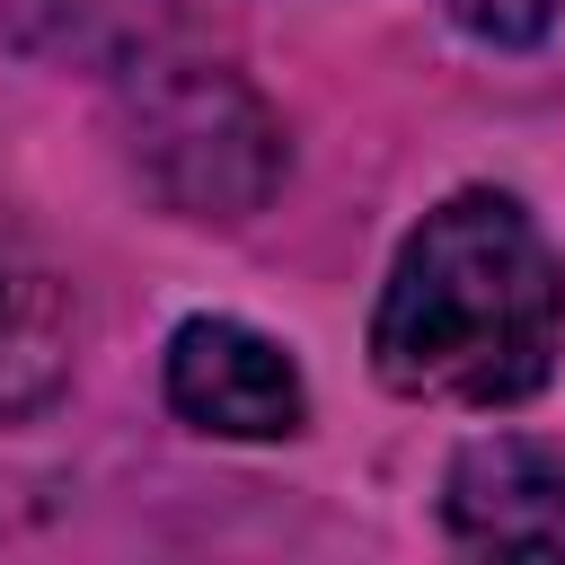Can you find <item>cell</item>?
Returning a JSON list of instances; mask_svg holds the SVG:
<instances>
[{
  "mask_svg": "<svg viewBox=\"0 0 565 565\" xmlns=\"http://www.w3.org/2000/svg\"><path fill=\"white\" fill-rule=\"evenodd\" d=\"M556 335L565 265L547 230L512 194L468 185L397 247L371 309V371L433 406H521L547 388Z\"/></svg>",
  "mask_w": 565,
  "mask_h": 565,
  "instance_id": "1",
  "label": "cell"
},
{
  "mask_svg": "<svg viewBox=\"0 0 565 565\" xmlns=\"http://www.w3.org/2000/svg\"><path fill=\"white\" fill-rule=\"evenodd\" d=\"M132 168L185 221H247L282 185V124L221 62H132Z\"/></svg>",
  "mask_w": 565,
  "mask_h": 565,
  "instance_id": "2",
  "label": "cell"
},
{
  "mask_svg": "<svg viewBox=\"0 0 565 565\" xmlns=\"http://www.w3.org/2000/svg\"><path fill=\"white\" fill-rule=\"evenodd\" d=\"M168 406L221 441H291L309 424L300 362L247 318H185L168 335Z\"/></svg>",
  "mask_w": 565,
  "mask_h": 565,
  "instance_id": "3",
  "label": "cell"
},
{
  "mask_svg": "<svg viewBox=\"0 0 565 565\" xmlns=\"http://www.w3.org/2000/svg\"><path fill=\"white\" fill-rule=\"evenodd\" d=\"M441 521L486 556H565V450L530 433H477L441 477Z\"/></svg>",
  "mask_w": 565,
  "mask_h": 565,
  "instance_id": "4",
  "label": "cell"
},
{
  "mask_svg": "<svg viewBox=\"0 0 565 565\" xmlns=\"http://www.w3.org/2000/svg\"><path fill=\"white\" fill-rule=\"evenodd\" d=\"M79 362V300L62 265L0 212V424H26L71 388Z\"/></svg>",
  "mask_w": 565,
  "mask_h": 565,
  "instance_id": "5",
  "label": "cell"
},
{
  "mask_svg": "<svg viewBox=\"0 0 565 565\" xmlns=\"http://www.w3.org/2000/svg\"><path fill=\"white\" fill-rule=\"evenodd\" d=\"M9 18H18L26 53L97 62V71H132L168 35V0H9Z\"/></svg>",
  "mask_w": 565,
  "mask_h": 565,
  "instance_id": "6",
  "label": "cell"
},
{
  "mask_svg": "<svg viewBox=\"0 0 565 565\" xmlns=\"http://www.w3.org/2000/svg\"><path fill=\"white\" fill-rule=\"evenodd\" d=\"M450 18L468 35H486V44H539L565 18V0H450Z\"/></svg>",
  "mask_w": 565,
  "mask_h": 565,
  "instance_id": "7",
  "label": "cell"
}]
</instances>
